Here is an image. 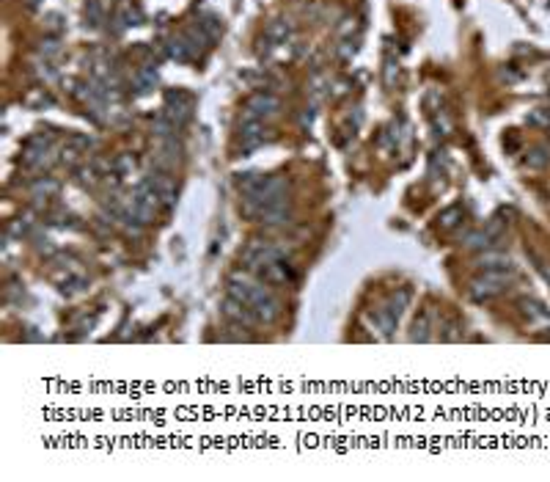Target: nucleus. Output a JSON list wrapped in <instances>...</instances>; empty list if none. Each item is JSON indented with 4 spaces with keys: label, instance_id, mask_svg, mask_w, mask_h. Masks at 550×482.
<instances>
[{
    "label": "nucleus",
    "instance_id": "1",
    "mask_svg": "<svg viewBox=\"0 0 550 482\" xmlns=\"http://www.w3.org/2000/svg\"><path fill=\"white\" fill-rule=\"evenodd\" d=\"M226 289H228L231 298L250 306L253 314L259 317V323H275L281 317V301L264 287V281H250L245 276H234V279H228Z\"/></svg>",
    "mask_w": 550,
    "mask_h": 482
},
{
    "label": "nucleus",
    "instance_id": "2",
    "mask_svg": "<svg viewBox=\"0 0 550 482\" xmlns=\"http://www.w3.org/2000/svg\"><path fill=\"white\" fill-rule=\"evenodd\" d=\"M278 259H286V251L281 246L270 243V240H250L248 246H245V251H242V262H245V268L253 270V273H259L264 265L278 262Z\"/></svg>",
    "mask_w": 550,
    "mask_h": 482
},
{
    "label": "nucleus",
    "instance_id": "3",
    "mask_svg": "<svg viewBox=\"0 0 550 482\" xmlns=\"http://www.w3.org/2000/svg\"><path fill=\"white\" fill-rule=\"evenodd\" d=\"M281 110V100L267 94V91H256L245 100L242 108V119H253V122H264V119H273Z\"/></svg>",
    "mask_w": 550,
    "mask_h": 482
},
{
    "label": "nucleus",
    "instance_id": "4",
    "mask_svg": "<svg viewBox=\"0 0 550 482\" xmlns=\"http://www.w3.org/2000/svg\"><path fill=\"white\" fill-rule=\"evenodd\" d=\"M295 39V25H292V20H286V17H278L273 20L270 25L264 28V36H262V47L259 50H270V47H281V45H286V42H292Z\"/></svg>",
    "mask_w": 550,
    "mask_h": 482
},
{
    "label": "nucleus",
    "instance_id": "5",
    "mask_svg": "<svg viewBox=\"0 0 550 482\" xmlns=\"http://www.w3.org/2000/svg\"><path fill=\"white\" fill-rule=\"evenodd\" d=\"M259 279L264 281V284H292V281L298 279V273H295V268L286 262V259H278V262H270V265H264L259 273H256Z\"/></svg>",
    "mask_w": 550,
    "mask_h": 482
},
{
    "label": "nucleus",
    "instance_id": "6",
    "mask_svg": "<svg viewBox=\"0 0 550 482\" xmlns=\"http://www.w3.org/2000/svg\"><path fill=\"white\" fill-rule=\"evenodd\" d=\"M221 311H223V317H228L231 323H237V326H245V328H250L253 323H259V317L253 314V309L250 306H245L242 301H237V298H226L223 306H221Z\"/></svg>",
    "mask_w": 550,
    "mask_h": 482
},
{
    "label": "nucleus",
    "instance_id": "7",
    "mask_svg": "<svg viewBox=\"0 0 550 482\" xmlns=\"http://www.w3.org/2000/svg\"><path fill=\"white\" fill-rule=\"evenodd\" d=\"M144 182H149L151 188L160 193V202H163V207L165 210H171L176 204V188H174V179L168 177L165 171H151L149 177L144 179Z\"/></svg>",
    "mask_w": 550,
    "mask_h": 482
},
{
    "label": "nucleus",
    "instance_id": "8",
    "mask_svg": "<svg viewBox=\"0 0 550 482\" xmlns=\"http://www.w3.org/2000/svg\"><path fill=\"white\" fill-rule=\"evenodd\" d=\"M264 138H267V127H264V122H253V119H245V122H242V127H240V144H242V149H245V152L256 149V147H262V144H264Z\"/></svg>",
    "mask_w": 550,
    "mask_h": 482
},
{
    "label": "nucleus",
    "instance_id": "9",
    "mask_svg": "<svg viewBox=\"0 0 550 482\" xmlns=\"http://www.w3.org/2000/svg\"><path fill=\"white\" fill-rule=\"evenodd\" d=\"M503 287H506V284H501V281H493V279H487V276H479V279L471 281L468 292H471V298H474V301H493L496 295L503 292Z\"/></svg>",
    "mask_w": 550,
    "mask_h": 482
},
{
    "label": "nucleus",
    "instance_id": "10",
    "mask_svg": "<svg viewBox=\"0 0 550 482\" xmlns=\"http://www.w3.org/2000/svg\"><path fill=\"white\" fill-rule=\"evenodd\" d=\"M476 268L481 270V273H487V270H515V265H512V259L506 254H501V251H481V256L476 259Z\"/></svg>",
    "mask_w": 550,
    "mask_h": 482
},
{
    "label": "nucleus",
    "instance_id": "11",
    "mask_svg": "<svg viewBox=\"0 0 550 482\" xmlns=\"http://www.w3.org/2000/svg\"><path fill=\"white\" fill-rule=\"evenodd\" d=\"M157 83H160V75H157L154 67H141V69L135 72V77H132V86H135L138 94H149V91H154Z\"/></svg>",
    "mask_w": 550,
    "mask_h": 482
},
{
    "label": "nucleus",
    "instance_id": "12",
    "mask_svg": "<svg viewBox=\"0 0 550 482\" xmlns=\"http://www.w3.org/2000/svg\"><path fill=\"white\" fill-rule=\"evenodd\" d=\"M465 246L474 248V251H490V248L496 246V237H493L487 229H479V231H471V234L465 237Z\"/></svg>",
    "mask_w": 550,
    "mask_h": 482
},
{
    "label": "nucleus",
    "instance_id": "13",
    "mask_svg": "<svg viewBox=\"0 0 550 482\" xmlns=\"http://www.w3.org/2000/svg\"><path fill=\"white\" fill-rule=\"evenodd\" d=\"M165 55L174 58V61H190V58H193V50H190V45H187L185 36H176V39H171V42L165 45Z\"/></svg>",
    "mask_w": 550,
    "mask_h": 482
},
{
    "label": "nucleus",
    "instance_id": "14",
    "mask_svg": "<svg viewBox=\"0 0 550 482\" xmlns=\"http://www.w3.org/2000/svg\"><path fill=\"white\" fill-rule=\"evenodd\" d=\"M141 8L138 6H132V3H122L119 6V11H116V23L122 28H129V25H141Z\"/></svg>",
    "mask_w": 550,
    "mask_h": 482
},
{
    "label": "nucleus",
    "instance_id": "15",
    "mask_svg": "<svg viewBox=\"0 0 550 482\" xmlns=\"http://www.w3.org/2000/svg\"><path fill=\"white\" fill-rule=\"evenodd\" d=\"M199 30L204 33V39L212 45V42H218V39L223 36V23H221L218 17H212V14H209V17H204V20L199 23Z\"/></svg>",
    "mask_w": 550,
    "mask_h": 482
},
{
    "label": "nucleus",
    "instance_id": "16",
    "mask_svg": "<svg viewBox=\"0 0 550 482\" xmlns=\"http://www.w3.org/2000/svg\"><path fill=\"white\" fill-rule=\"evenodd\" d=\"M407 304H410V292H407V289H399V292H397V295L388 301V306H385L382 311H385V314H388L394 323H399L402 311H404V306H407Z\"/></svg>",
    "mask_w": 550,
    "mask_h": 482
},
{
    "label": "nucleus",
    "instance_id": "17",
    "mask_svg": "<svg viewBox=\"0 0 550 482\" xmlns=\"http://www.w3.org/2000/svg\"><path fill=\"white\" fill-rule=\"evenodd\" d=\"M30 193H33L36 199H52V196L58 193V182L52 177H39L33 185H30Z\"/></svg>",
    "mask_w": 550,
    "mask_h": 482
},
{
    "label": "nucleus",
    "instance_id": "18",
    "mask_svg": "<svg viewBox=\"0 0 550 482\" xmlns=\"http://www.w3.org/2000/svg\"><path fill=\"white\" fill-rule=\"evenodd\" d=\"M429 317H432V311L426 309V311H421V317L413 323V333H410L413 342H426L429 339Z\"/></svg>",
    "mask_w": 550,
    "mask_h": 482
},
{
    "label": "nucleus",
    "instance_id": "19",
    "mask_svg": "<svg viewBox=\"0 0 550 482\" xmlns=\"http://www.w3.org/2000/svg\"><path fill=\"white\" fill-rule=\"evenodd\" d=\"M520 309H523V314L528 320H548V311H545V306L539 304V301L523 298V301H520Z\"/></svg>",
    "mask_w": 550,
    "mask_h": 482
},
{
    "label": "nucleus",
    "instance_id": "20",
    "mask_svg": "<svg viewBox=\"0 0 550 482\" xmlns=\"http://www.w3.org/2000/svg\"><path fill=\"white\" fill-rule=\"evenodd\" d=\"M548 163H550V152L542 149V147H537V149H531V152L525 154V166L528 168H545Z\"/></svg>",
    "mask_w": 550,
    "mask_h": 482
},
{
    "label": "nucleus",
    "instance_id": "21",
    "mask_svg": "<svg viewBox=\"0 0 550 482\" xmlns=\"http://www.w3.org/2000/svg\"><path fill=\"white\" fill-rule=\"evenodd\" d=\"M438 221H440V226L443 229H454L460 221H462V207H449V210H443Z\"/></svg>",
    "mask_w": 550,
    "mask_h": 482
},
{
    "label": "nucleus",
    "instance_id": "22",
    "mask_svg": "<svg viewBox=\"0 0 550 482\" xmlns=\"http://www.w3.org/2000/svg\"><path fill=\"white\" fill-rule=\"evenodd\" d=\"M116 174H132L135 171V157L132 154H119L116 160H113V166H110Z\"/></svg>",
    "mask_w": 550,
    "mask_h": 482
},
{
    "label": "nucleus",
    "instance_id": "23",
    "mask_svg": "<svg viewBox=\"0 0 550 482\" xmlns=\"http://www.w3.org/2000/svg\"><path fill=\"white\" fill-rule=\"evenodd\" d=\"M25 102L30 108H45V105H52V97L45 91V88H36V91H30L25 97Z\"/></svg>",
    "mask_w": 550,
    "mask_h": 482
},
{
    "label": "nucleus",
    "instance_id": "24",
    "mask_svg": "<svg viewBox=\"0 0 550 482\" xmlns=\"http://www.w3.org/2000/svg\"><path fill=\"white\" fill-rule=\"evenodd\" d=\"M77 182L83 185V188H94L97 185V171L94 168H88V166H83V168H77Z\"/></svg>",
    "mask_w": 550,
    "mask_h": 482
},
{
    "label": "nucleus",
    "instance_id": "25",
    "mask_svg": "<svg viewBox=\"0 0 550 482\" xmlns=\"http://www.w3.org/2000/svg\"><path fill=\"white\" fill-rule=\"evenodd\" d=\"M66 144H72V147H77V149H80V152H83V154L88 152L91 147H97V141H94L91 135H80V132H77V135H72V138H69Z\"/></svg>",
    "mask_w": 550,
    "mask_h": 482
},
{
    "label": "nucleus",
    "instance_id": "26",
    "mask_svg": "<svg viewBox=\"0 0 550 482\" xmlns=\"http://www.w3.org/2000/svg\"><path fill=\"white\" fill-rule=\"evenodd\" d=\"M39 52H42V58H55V55L61 52V42H58V36L45 39V42H42V47H39Z\"/></svg>",
    "mask_w": 550,
    "mask_h": 482
},
{
    "label": "nucleus",
    "instance_id": "27",
    "mask_svg": "<svg viewBox=\"0 0 550 482\" xmlns=\"http://www.w3.org/2000/svg\"><path fill=\"white\" fill-rule=\"evenodd\" d=\"M36 75L50 83V80H55V77H58V72H55V67L50 64V58H45V61H39V64H36Z\"/></svg>",
    "mask_w": 550,
    "mask_h": 482
},
{
    "label": "nucleus",
    "instance_id": "28",
    "mask_svg": "<svg viewBox=\"0 0 550 482\" xmlns=\"http://www.w3.org/2000/svg\"><path fill=\"white\" fill-rule=\"evenodd\" d=\"M397 77H399V64H397L394 58H388V61H385V86L394 88V86H397Z\"/></svg>",
    "mask_w": 550,
    "mask_h": 482
},
{
    "label": "nucleus",
    "instance_id": "29",
    "mask_svg": "<svg viewBox=\"0 0 550 482\" xmlns=\"http://www.w3.org/2000/svg\"><path fill=\"white\" fill-rule=\"evenodd\" d=\"M45 28H47L50 33L58 36V33L66 28V23H64V17H61V14H47V17H45Z\"/></svg>",
    "mask_w": 550,
    "mask_h": 482
},
{
    "label": "nucleus",
    "instance_id": "30",
    "mask_svg": "<svg viewBox=\"0 0 550 482\" xmlns=\"http://www.w3.org/2000/svg\"><path fill=\"white\" fill-rule=\"evenodd\" d=\"M355 52H358V39H347V42L339 45V58L341 61H350Z\"/></svg>",
    "mask_w": 550,
    "mask_h": 482
},
{
    "label": "nucleus",
    "instance_id": "31",
    "mask_svg": "<svg viewBox=\"0 0 550 482\" xmlns=\"http://www.w3.org/2000/svg\"><path fill=\"white\" fill-rule=\"evenodd\" d=\"M528 125L550 127V110H531V113H528Z\"/></svg>",
    "mask_w": 550,
    "mask_h": 482
},
{
    "label": "nucleus",
    "instance_id": "32",
    "mask_svg": "<svg viewBox=\"0 0 550 482\" xmlns=\"http://www.w3.org/2000/svg\"><path fill=\"white\" fill-rule=\"evenodd\" d=\"M440 339H443V342H457V339H460V326H457V323H446Z\"/></svg>",
    "mask_w": 550,
    "mask_h": 482
},
{
    "label": "nucleus",
    "instance_id": "33",
    "mask_svg": "<svg viewBox=\"0 0 550 482\" xmlns=\"http://www.w3.org/2000/svg\"><path fill=\"white\" fill-rule=\"evenodd\" d=\"M539 270H542V276L550 281V265H539Z\"/></svg>",
    "mask_w": 550,
    "mask_h": 482
},
{
    "label": "nucleus",
    "instance_id": "34",
    "mask_svg": "<svg viewBox=\"0 0 550 482\" xmlns=\"http://www.w3.org/2000/svg\"><path fill=\"white\" fill-rule=\"evenodd\" d=\"M36 3H39V0H28V6H36Z\"/></svg>",
    "mask_w": 550,
    "mask_h": 482
},
{
    "label": "nucleus",
    "instance_id": "35",
    "mask_svg": "<svg viewBox=\"0 0 550 482\" xmlns=\"http://www.w3.org/2000/svg\"><path fill=\"white\" fill-rule=\"evenodd\" d=\"M548 130H550V127H548Z\"/></svg>",
    "mask_w": 550,
    "mask_h": 482
}]
</instances>
